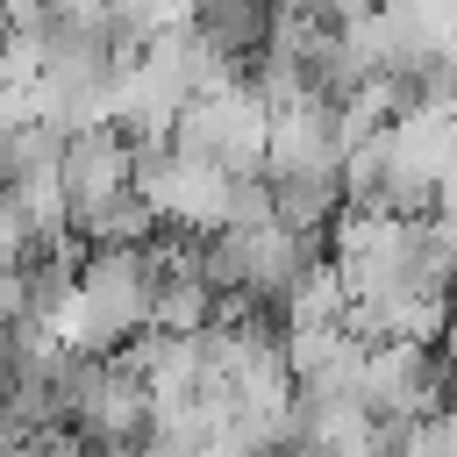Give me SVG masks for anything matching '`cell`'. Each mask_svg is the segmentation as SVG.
Returning a JSON list of instances; mask_svg holds the SVG:
<instances>
[{"instance_id": "obj_2", "label": "cell", "mask_w": 457, "mask_h": 457, "mask_svg": "<svg viewBox=\"0 0 457 457\" xmlns=\"http://www.w3.org/2000/svg\"><path fill=\"white\" fill-rule=\"evenodd\" d=\"M14 457H93V450H86V443H79L71 428H50V436H36V443H21Z\"/></svg>"}, {"instance_id": "obj_3", "label": "cell", "mask_w": 457, "mask_h": 457, "mask_svg": "<svg viewBox=\"0 0 457 457\" xmlns=\"http://www.w3.org/2000/svg\"><path fill=\"white\" fill-rule=\"evenodd\" d=\"M136 457H200V450H193V443H164V436H150Z\"/></svg>"}, {"instance_id": "obj_1", "label": "cell", "mask_w": 457, "mask_h": 457, "mask_svg": "<svg viewBox=\"0 0 457 457\" xmlns=\"http://www.w3.org/2000/svg\"><path fill=\"white\" fill-rule=\"evenodd\" d=\"M64 193H71V221L136 193V143L121 129H79L64 143Z\"/></svg>"}]
</instances>
